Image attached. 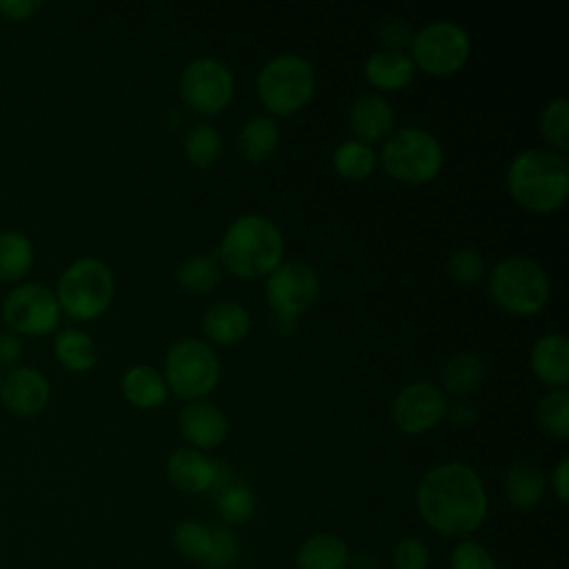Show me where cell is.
<instances>
[{"label": "cell", "instance_id": "1f68e13d", "mask_svg": "<svg viewBox=\"0 0 569 569\" xmlns=\"http://www.w3.org/2000/svg\"><path fill=\"white\" fill-rule=\"evenodd\" d=\"M536 420L540 429L553 438L569 436V393L567 389H553L540 398L536 407Z\"/></svg>", "mask_w": 569, "mask_h": 569}, {"label": "cell", "instance_id": "3957f363", "mask_svg": "<svg viewBox=\"0 0 569 569\" xmlns=\"http://www.w3.org/2000/svg\"><path fill=\"white\" fill-rule=\"evenodd\" d=\"M507 189L520 207L551 213L567 200L569 164L556 151L525 149L509 162Z\"/></svg>", "mask_w": 569, "mask_h": 569}, {"label": "cell", "instance_id": "ffe728a7", "mask_svg": "<svg viewBox=\"0 0 569 569\" xmlns=\"http://www.w3.org/2000/svg\"><path fill=\"white\" fill-rule=\"evenodd\" d=\"M413 73H416V67L411 58L405 51H396V49H380L371 53L365 62L367 82L385 91L402 89L413 80Z\"/></svg>", "mask_w": 569, "mask_h": 569}, {"label": "cell", "instance_id": "4316f807", "mask_svg": "<svg viewBox=\"0 0 569 569\" xmlns=\"http://www.w3.org/2000/svg\"><path fill=\"white\" fill-rule=\"evenodd\" d=\"M331 162H333V169L338 171V176H342L347 180H365L373 173V169L378 164V156L371 144L351 138L336 147Z\"/></svg>", "mask_w": 569, "mask_h": 569}, {"label": "cell", "instance_id": "83f0119b", "mask_svg": "<svg viewBox=\"0 0 569 569\" xmlns=\"http://www.w3.org/2000/svg\"><path fill=\"white\" fill-rule=\"evenodd\" d=\"M33 264L31 240L16 229L0 231V280H18Z\"/></svg>", "mask_w": 569, "mask_h": 569}, {"label": "cell", "instance_id": "9c48e42d", "mask_svg": "<svg viewBox=\"0 0 569 569\" xmlns=\"http://www.w3.org/2000/svg\"><path fill=\"white\" fill-rule=\"evenodd\" d=\"M411 62L431 76L456 73L471 53L469 33L451 20H433L411 36Z\"/></svg>", "mask_w": 569, "mask_h": 569}, {"label": "cell", "instance_id": "836d02e7", "mask_svg": "<svg viewBox=\"0 0 569 569\" xmlns=\"http://www.w3.org/2000/svg\"><path fill=\"white\" fill-rule=\"evenodd\" d=\"M218 511L227 525H242L256 511L253 493L242 485H229L218 496Z\"/></svg>", "mask_w": 569, "mask_h": 569}, {"label": "cell", "instance_id": "d6a6232c", "mask_svg": "<svg viewBox=\"0 0 569 569\" xmlns=\"http://www.w3.org/2000/svg\"><path fill=\"white\" fill-rule=\"evenodd\" d=\"M540 133L542 138L565 151L569 149V100L567 98H553L545 104L540 113Z\"/></svg>", "mask_w": 569, "mask_h": 569}, {"label": "cell", "instance_id": "60d3db41", "mask_svg": "<svg viewBox=\"0 0 569 569\" xmlns=\"http://www.w3.org/2000/svg\"><path fill=\"white\" fill-rule=\"evenodd\" d=\"M22 356V342L11 331H0V367H16Z\"/></svg>", "mask_w": 569, "mask_h": 569}, {"label": "cell", "instance_id": "cb8c5ba5", "mask_svg": "<svg viewBox=\"0 0 569 569\" xmlns=\"http://www.w3.org/2000/svg\"><path fill=\"white\" fill-rule=\"evenodd\" d=\"M280 144L278 122L269 116L249 118L238 133V149L247 162L260 164L269 160Z\"/></svg>", "mask_w": 569, "mask_h": 569}, {"label": "cell", "instance_id": "44dd1931", "mask_svg": "<svg viewBox=\"0 0 569 569\" xmlns=\"http://www.w3.org/2000/svg\"><path fill=\"white\" fill-rule=\"evenodd\" d=\"M122 393L138 409H153L164 405L169 396V387L164 376L149 365H133L122 376Z\"/></svg>", "mask_w": 569, "mask_h": 569}, {"label": "cell", "instance_id": "9a60e30c", "mask_svg": "<svg viewBox=\"0 0 569 569\" xmlns=\"http://www.w3.org/2000/svg\"><path fill=\"white\" fill-rule=\"evenodd\" d=\"M180 433L193 449H216L229 433V420L211 402H191L178 416Z\"/></svg>", "mask_w": 569, "mask_h": 569}, {"label": "cell", "instance_id": "4fadbf2b", "mask_svg": "<svg viewBox=\"0 0 569 569\" xmlns=\"http://www.w3.org/2000/svg\"><path fill=\"white\" fill-rule=\"evenodd\" d=\"M447 413V398L431 382L405 385L391 402V420L407 436L431 431Z\"/></svg>", "mask_w": 569, "mask_h": 569}, {"label": "cell", "instance_id": "ac0fdd59", "mask_svg": "<svg viewBox=\"0 0 569 569\" xmlns=\"http://www.w3.org/2000/svg\"><path fill=\"white\" fill-rule=\"evenodd\" d=\"M531 371L549 387L565 389L569 382V340L565 333L540 336L529 353Z\"/></svg>", "mask_w": 569, "mask_h": 569}, {"label": "cell", "instance_id": "6da1fadb", "mask_svg": "<svg viewBox=\"0 0 569 569\" xmlns=\"http://www.w3.org/2000/svg\"><path fill=\"white\" fill-rule=\"evenodd\" d=\"M416 507L433 531L462 540L485 522L489 498L480 476L469 465L442 462L420 478Z\"/></svg>", "mask_w": 569, "mask_h": 569}, {"label": "cell", "instance_id": "b9f144b4", "mask_svg": "<svg viewBox=\"0 0 569 569\" xmlns=\"http://www.w3.org/2000/svg\"><path fill=\"white\" fill-rule=\"evenodd\" d=\"M551 487L560 502L569 500V458H560L551 473Z\"/></svg>", "mask_w": 569, "mask_h": 569}, {"label": "cell", "instance_id": "8992f818", "mask_svg": "<svg viewBox=\"0 0 569 569\" xmlns=\"http://www.w3.org/2000/svg\"><path fill=\"white\" fill-rule=\"evenodd\" d=\"M489 293L498 307L516 316L538 313L551 293L545 269L525 256L500 260L489 276Z\"/></svg>", "mask_w": 569, "mask_h": 569}, {"label": "cell", "instance_id": "7402d4cb", "mask_svg": "<svg viewBox=\"0 0 569 569\" xmlns=\"http://www.w3.org/2000/svg\"><path fill=\"white\" fill-rule=\"evenodd\" d=\"M298 569H347L349 547L336 533H313L296 551Z\"/></svg>", "mask_w": 569, "mask_h": 569}, {"label": "cell", "instance_id": "5bb4252c", "mask_svg": "<svg viewBox=\"0 0 569 569\" xmlns=\"http://www.w3.org/2000/svg\"><path fill=\"white\" fill-rule=\"evenodd\" d=\"M51 398L49 380L27 365H16L0 373V402L18 416H36L47 409Z\"/></svg>", "mask_w": 569, "mask_h": 569}, {"label": "cell", "instance_id": "7a4b0ae2", "mask_svg": "<svg viewBox=\"0 0 569 569\" xmlns=\"http://www.w3.org/2000/svg\"><path fill=\"white\" fill-rule=\"evenodd\" d=\"M284 256V238L273 220L242 213L224 229L218 258L238 278L269 276Z\"/></svg>", "mask_w": 569, "mask_h": 569}, {"label": "cell", "instance_id": "8fae6325", "mask_svg": "<svg viewBox=\"0 0 569 569\" xmlns=\"http://www.w3.org/2000/svg\"><path fill=\"white\" fill-rule=\"evenodd\" d=\"M0 311L11 333L42 336L53 331L60 322L58 298L40 282H24L9 289Z\"/></svg>", "mask_w": 569, "mask_h": 569}, {"label": "cell", "instance_id": "603a6c76", "mask_svg": "<svg viewBox=\"0 0 569 569\" xmlns=\"http://www.w3.org/2000/svg\"><path fill=\"white\" fill-rule=\"evenodd\" d=\"M545 489H547V478L536 462L520 460L509 467L505 478V491L511 507L522 511L533 509L542 500Z\"/></svg>", "mask_w": 569, "mask_h": 569}, {"label": "cell", "instance_id": "d4e9b609", "mask_svg": "<svg viewBox=\"0 0 569 569\" xmlns=\"http://www.w3.org/2000/svg\"><path fill=\"white\" fill-rule=\"evenodd\" d=\"M485 380V362L471 353V351H460L451 356L445 367H442V389L449 391L451 396H469L473 393Z\"/></svg>", "mask_w": 569, "mask_h": 569}, {"label": "cell", "instance_id": "2e32d148", "mask_svg": "<svg viewBox=\"0 0 569 569\" xmlns=\"http://www.w3.org/2000/svg\"><path fill=\"white\" fill-rule=\"evenodd\" d=\"M349 127L356 133V140L362 142H376L391 133L396 113L393 107L387 102V98L378 93H362L358 96L349 107Z\"/></svg>", "mask_w": 569, "mask_h": 569}, {"label": "cell", "instance_id": "484cf974", "mask_svg": "<svg viewBox=\"0 0 569 569\" xmlns=\"http://www.w3.org/2000/svg\"><path fill=\"white\" fill-rule=\"evenodd\" d=\"M56 360L69 371H89L98 360L93 338L82 329H62L53 340Z\"/></svg>", "mask_w": 569, "mask_h": 569}, {"label": "cell", "instance_id": "8d00e7d4", "mask_svg": "<svg viewBox=\"0 0 569 569\" xmlns=\"http://www.w3.org/2000/svg\"><path fill=\"white\" fill-rule=\"evenodd\" d=\"M393 567L396 569H427L429 567L427 545L416 536H407V538L398 540V545L393 547Z\"/></svg>", "mask_w": 569, "mask_h": 569}, {"label": "cell", "instance_id": "d590c367", "mask_svg": "<svg viewBox=\"0 0 569 569\" xmlns=\"http://www.w3.org/2000/svg\"><path fill=\"white\" fill-rule=\"evenodd\" d=\"M449 569H498V565L485 545L462 538L451 551Z\"/></svg>", "mask_w": 569, "mask_h": 569}, {"label": "cell", "instance_id": "ab89813d", "mask_svg": "<svg viewBox=\"0 0 569 569\" xmlns=\"http://www.w3.org/2000/svg\"><path fill=\"white\" fill-rule=\"evenodd\" d=\"M42 9L40 0H0V13L9 20H29Z\"/></svg>", "mask_w": 569, "mask_h": 569}, {"label": "cell", "instance_id": "30bf717a", "mask_svg": "<svg viewBox=\"0 0 569 569\" xmlns=\"http://www.w3.org/2000/svg\"><path fill=\"white\" fill-rule=\"evenodd\" d=\"M184 104L204 116L224 111L233 98V73L231 69L211 56L193 58L184 64L178 82Z\"/></svg>", "mask_w": 569, "mask_h": 569}, {"label": "cell", "instance_id": "52a82bcc", "mask_svg": "<svg viewBox=\"0 0 569 569\" xmlns=\"http://www.w3.org/2000/svg\"><path fill=\"white\" fill-rule=\"evenodd\" d=\"M385 171L409 184H425L433 180L445 162L442 144L422 127H402L387 136L380 153Z\"/></svg>", "mask_w": 569, "mask_h": 569}, {"label": "cell", "instance_id": "f546056e", "mask_svg": "<svg viewBox=\"0 0 569 569\" xmlns=\"http://www.w3.org/2000/svg\"><path fill=\"white\" fill-rule=\"evenodd\" d=\"M220 264L211 256H189L176 271L178 284L189 293H207L220 282Z\"/></svg>", "mask_w": 569, "mask_h": 569}, {"label": "cell", "instance_id": "f1b7e54d", "mask_svg": "<svg viewBox=\"0 0 569 569\" xmlns=\"http://www.w3.org/2000/svg\"><path fill=\"white\" fill-rule=\"evenodd\" d=\"M182 147H184L189 162L204 169V167H211L218 162V158L222 153V136L213 124L198 122L184 133Z\"/></svg>", "mask_w": 569, "mask_h": 569}, {"label": "cell", "instance_id": "e0dca14e", "mask_svg": "<svg viewBox=\"0 0 569 569\" xmlns=\"http://www.w3.org/2000/svg\"><path fill=\"white\" fill-rule=\"evenodd\" d=\"M171 482L187 493H204L218 485V465L198 449H173L167 460Z\"/></svg>", "mask_w": 569, "mask_h": 569}, {"label": "cell", "instance_id": "f35d334b", "mask_svg": "<svg viewBox=\"0 0 569 569\" xmlns=\"http://www.w3.org/2000/svg\"><path fill=\"white\" fill-rule=\"evenodd\" d=\"M378 36H380V42L385 44V49H396V51H402L405 44L411 42V27L400 20V18H387L380 29H378Z\"/></svg>", "mask_w": 569, "mask_h": 569}, {"label": "cell", "instance_id": "e575fe53", "mask_svg": "<svg viewBox=\"0 0 569 569\" xmlns=\"http://www.w3.org/2000/svg\"><path fill=\"white\" fill-rule=\"evenodd\" d=\"M447 271L458 284H476L485 276V260L476 249L460 247L449 256Z\"/></svg>", "mask_w": 569, "mask_h": 569}, {"label": "cell", "instance_id": "d6986e66", "mask_svg": "<svg viewBox=\"0 0 569 569\" xmlns=\"http://www.w3.org/2000/svg\"><path fill=\"white\" fill-rule=\"evenodd\" d=\"M251 329V316L244 305L233 300L213 302L202 316V331L218 345H236Z\"/></svg>", "mask_w": 569, "mask_h": 569}, {"label": "cell", "instance_id": "4dcf8cb0", "mask_svg": "<svg viewBox=\"0 0 569 569\" xmlns=\"http://www.w3.org/2000/svg\"><path fill=\"white\" fill-rule=\"evenodd\" d=\"M173 547L180 556H184L187 560H196V562H207L209 553H211V542H213V529H209L207 525L198 522V520H182L176 529H173Z\"/></svg>", "mask_w": 569, "mask_h": 569}, {"label": "cell", "instance_id": "5b68a950", "mask_svg": "<svg viewBox=\"0 0 569 569\" xmlns=\"http://www.w3.org/2000/svg\"><path fill=\"white\" fill-rule=\"evenodd\" d=\"M316 89L311 62L298 53H278L269 58L256 78V91L262 104L278 116L302 109Z\"/></svg>", "mask_w": 569, "mask_h": 569}, {"label": "cell", "instance_id": "7bdbcfd3", "mask_svg": "<svg viewBox=\"0 0 569 569\" xmlns=\"http://www.w3.org/2000/svg\"><path fill=\"white\" fill-rule=\"evenodd\" d=\"M445 416H449L451 422L458 425V427H469V425H473L476 418H478L476 407H473L471 402H467V400H458V402L451 405V407L447 405V413H445Z\"/></svg>", "mask_w": 569, "mask_h": 569}, {"label": "cell", "instance_id": "277c9868", "mask_svg": "<svg viewBox=\"0 0 569 569\" xmlns=\"http://www.w3.org/2000/svg\"><path fill=\"white\" fill-rule=\"evenodd\" d=\"M60 311L78 320L102 316L116 293V280L100 258H78L60 276L56 287Z\"/></svg>", "mask_w": 569, "mask_h": 569}, {"label": "cell", "instance_id": "ba28073f", "mask_svg": "<svg viewBox=\"0 0 569 569\" xmlns=\"http://www.w3.org/2000/svg\"><path fill=\"white\" fill-rule=\"evenodd\" d=\"M162 376L169 391L184 400H196L216 389L220 380V360L207 342L182 338L169 347Z\"/></svg>", "mask_w": 569, "mask_h": 569}, {"label": "cell", "instance_id": "74e56055", "mask_svg": "<svg viewBox=\"0 0 569 569\" xmlns=\"http://www.w3.org/2000/svg\"><path fill=\"white\" fill-rule=\"evenodd\" d=\"M240 556L236 536L227 529H213V542H211V553L207 558V567L211 569H227L231 565H236Z\"/></svg>", "mask_w": 569, "mask_h": 569}, {"label": "cell", "instance_id": "7c38bea8", "mask_svg": "<svg viewBox=\"0 0 569 569\" xmlns=\"http://www.w3.org/2000/svg\"><path fill=\"white\" fill-rule=\"evenodd\" d=\"M318 276L316 271L300 260L280 262L264 284V293L280 320H291L298 313L307 311L318 298Z\"/></svg>", "mask_w": 569, "mask_h": 569}]
</instances>
